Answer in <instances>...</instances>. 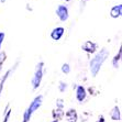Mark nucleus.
Returning <instances> with one entry per match:
<instances>
[{"instance_id":"obj_3","label":"nucleus","mask_w":122,"mask_h":122,"mask_svg":"<svg viewBox=\"0 0 122 122\" xmlns=\"http://www.w3.org/2000/svg\"><path fill=\"white\" fill-rule=\"evenodd\" d=\"M44 62H39L35 66V69H34L33 76H32L31 79V87L33 90H37L40 88L41 84H42L43 77H44Z\"/></svg>"},{"instance_id":"obj_18","label":"nucleus","mask_w":122,"mask_h":122,"mask_svg":"<svg viewBox=\"0 0 122 122\" xmlns=\"http://www.w3.org/2000/svg\"><path fill=\"white\" fill-rule=\"evenodd\" d=\"M6 61H7V53L5 51H0V71L2 69V66L6 63Z\"/></svg>"},{"instance_id":"obj_12","label":"nucleus","mask_w":122,"mask_h":122,"mask_svg":"<svg viewBox=\"0 0 122 122\" xmlns=\"http://www.w3.org/2000/svg\"><path fill=\"white\" fill-rule=\"evenodd\" d=\"M122 60V46H119V50L116 53V55L113 56L112 61H111V64L113 66V68H119L120 67V63H121Z\"/></svg>"},{"instance_id":"obj_16","label":"nucleus","mask_w":122,"mask_h":122,"mask_svg":"<svg viewBox=\"0 0 122 122\" xmlns=\"http://www.w3.org/2000/svg\"><path fill=\"white\" fill-rule=\"evenodd\" d=\"M55 106H56L57 109L65 110V100L63 99V98H57L56 101H55Z\"/></svg>"},{"instance_id":"obj_26","label":"nucleus","mask_w":122,"mask_h":122,"mask_svg":"<svg viewBox=\"0 0 122 122\" xmlns=\"http://www.w3.org/2000/svg\"><path fill=\"white\" fill-rule=\"evenodd\" d=\"M120 122H121V121H120Z\"/></svg>"},{"instance_id":"obj_23","label":"nucleus","mask_w":122,"mask_h":122,"mask_svg":"<svg viewBox=\"0 0 122 122\" xmlns=\"http://www.w3.org/2000/svg\"><path fill=\"white\" fill-rule=\"evenodd\" d=\"M6 1H7V0H0V2H1V3H5Z\"/></svg>"},{"instance_id":"obj_6","label":"nucleus","mask_w":122,"mask_h":122,"mask_svg":"<svg viewBox=\"0 0 122 122\" xmlns=\"http://www.w3.org/2000/svg\"><path fill=\"white\" fill-rule=\"evenodd\" d=\"M87 88L84 85H77L75 88V98L78 101V103H84L87 100Z\"/></svg>"},{"instance_id":"obj_14","label":"nucleus","mask_w":122,"mask_h":122,"mask_svg":"<svg viewBox=\"0 0 122 122\" xmlns=\"http://www.w3.org/2000/svg\"><path fill=\"white\" fill-rule=\"evenodd\" d=\"M12 116V109L10 103H7L5 109H3V113H2V122H9L10 118Z\"/></svg>"},{"instance_id":"obj_8","label":"nucleus","mask_w":122,"mask_h":122,"mask_svg":"<svg viewBox=\"0 0 122 122\" xmlns=\"http://www.w3.org/2000/svg\"><path fill=\"white\" fill-rule=\"evenodd\" d=\"M65 34V28L64 26H56L51 31L50 33V37H51L53 41L57 42V41L62 40V37L64 36Z\"/></svg>"},{"instance_id":"obj_21","label":"nucleus","mask_w":122,"mask_h":122,"mask_svg":"<svg viewBox=\"0 0 122 122\" xmlns=\"http://www.w3.org/2000/svg\"><path fill=\"white\" fill-rule=\"evenodd\" d=\"M26 10H28V11H33V9H32V7H30V5H29V3H26Z\"/></svg>"},{"instance_id":"obj_9","label":"nucleus","mask_w":122,"mask_h":122,"mask_svg":"<svg viewBox=\"0 0 122 122\" xmlns=\"http://www.w3.org/2000/svg\"><path fill=\"white\" fill-rule=\"evenodd\" d=\"M64 118H65L66 122H78L79 120V116H78V112L75 108H69L65 111V114H64Z\"/></svg>"},{"instance_id":"obj_4","label":"nucleus","mask_w":122,"mask_h":122,"mask_svg":"<svg viewBox=\"0 0 122 122\" xmlns=\"http://www.w3.org/2000/svg\"><path fill=\"white\" fill-rule=\"evenodd\" d=\"M19 64H20V60H17V62L14 63V65L12 66L11 68H9L8 71L2 75V77L0 78V97H1V94H2V91H3V87H5V85H6V81L9 79V77L11 76L14 71H17Z\"/></svg>"},{"instance_id":"obj_2","label":"nucleus","mask_w":122,"mask_h":122,"mask_svg":"<svg viewBox=\"0 0 122 122\" xmlns=\"http://www.w3.org/2000/svg\"><path fill=\"white\" fill-rule=\"evenodd\" d=\"M42 105H43V95H37V96L34 97L32 101L30 102V105L28 106V108L23 112L22 121L21 122H30L32 116L42 107Z\"/></svg>"},{"instance_id":"obj_19","label":"nucleus","mask_w":122,"mask_h":122,"mask_svg":"<svg viewBox=\"0 0 122 122\" xmlns=\"http://www.w3.org/2000/svg\"><path fill=\"white\" fill-rule=\"evenodd\" d=\"M5 39H6V33H5V32H0V50H1V47H2V45H3Z\"/></svg>"},{"instance_id":"obj_24","label":"nucleus","mask_w":122,"mask_h":122,"mask_svg":"<svg viewBox=\"0 0 122 122\" xmlns=\"http://www.w3.org/2000/svg\"><path fill=\"white\" fill-rule=\"evenodd\" d=\"M50 122H63V121H56V120H52V121H50Z\"/></svg>"},{"instance_id":"obj_20","label":"nucleus","mask_w":122,"mask_h":122,"mask_svg":"<svg viewBox=\"0 0 122 122\" xmlns=\"http://www.w3.org/2000/svg\"><path fill=\"white\" fill-rule=\"evenodd\" d=\"M96 122H106V118L103 114H100L99 117H98V119H97Z\"/></svg>"},{"instance_id":"obj_17","label":"nucleus","mask_w":122,"mask_h":122,"mask_svg":"<svg viewBox=\"0 0 122 122\" xmlns=\"http://www.w3.org/2000/svg\"><path fill=\"white\" fill-rule=\"evenodd\" d=\"M61 71H62L63 74L68 75L69 73H71V65H69L68 63H64V64L62 65V67H61Z\"/></svg>"},{"instance_id":"obj_11","label":"nucleus","mask_w":122,"mask_h":122,"mask_svg":"<svg viewBox=\"0 0 122 122\" xmlns=\"http://www.w3.org/2000/svg\"><path fill=\"white\" fill-rule=\"evenodd\" d=\"M109 15H110L112 19H118L122 15V5H116L112 8L110 9V12H109Z\"/></svg>"},{"instance_id":"obj_15","label":"nucleus","mask_w":122,"mask_h":122,"mask_svg":"<svg viewBox=\"0 0 122 122\" xmlns=\"http://www.w3.org/2000/svg\"><path fill=\"white\" fill-rule=\"evenodd\" d=\"M57 88L60 90V92H65L68 88V84L65 81V80H60L58 81V86H57Z\"/></svg>"},{"instance_id":"obj_5","label":"nucleus","mask_w":122,"mask_h":122,"mask_svg":"<svg viewBox=\"0 0 122 122\" xmlns=\"http://www.w3.org/2000/svg\"><path fill=\"white\" fill-rule=\"evenodd\" d=\"M55 13L61 22H66L69 19V9L66 5H58L56 7Z\"/></svg>"},{"instance_id":"obj_7","label":"nucleus","mask_w":122,"mask_h":122,"mask_svg":"<svg viewBox=\"0 0 122 122\" xmlns=\"http://www.w3.org/2000/svg\"><path fill=\"white\" fill-rule=\"evenodd\" d=\"M81 50L87 54H95L98 51V44L94 41H85L81 44Z\"/></svg>"},{"instance_id":"obj_13","label":"nucleus","mask_w":122,"mask_h":122,"mask_svg":"<svg viewBox=\"0 0 122 122\" xmlns=\"http://www.w3.org/2000/svg\"><path fill=\"white\" fill-rule=\"evenodd\" d=\"M64 114H65V110H63V109H57V108H54L51 112L52 119L56 120V121H62V120L64 119Z\"/></svg>"},{"instance_id":"obj_22","label":"nucleus","mask_w":122,"mask_h":122,"mask_svg":"<svg viewBox=\"0 0 122 122\" xmlns=\"http://www.w3.org/2000/svg\"><path fill=\"white\" fill-rule=\"evenodd\" d=\"M77 87V84H74V85H73V89H75Z\"/></svg>"},{"instance_id":"obj_10","label":"nucleus","mask_w":122,"mask_h":122,"mask_svg":"<svg viewBox=\"0 0 122 122\" xmlns=\"http://www.w3.org/2000/svg\"><path fill=\"white\" fill-rule=\"evenodd\" d=\"M109 116H110V119L112 120V121H114V122L121 121V109H120L119 106L118 105L113 106V108L111 109Z\"/></svg>"},{"instance_id":"obj_1","label":"nucleus","mask_w":122,"mask_h":122,"mask_svg":"<svg viewBox=\"0 0 122 122\" xmlns=\"http://www.w3.org/2000/svg\"><path fill=\"white\" fill-rule=\"evenodd\" d=\"M109 55H110V52L106 47H102L101 50L97 51V53L94 54V57L89 62V69H90L92 77H97V75L99 74L102 65L105 64V62L107 61Z\"/></svg>"},{"instance_id":"obj_25","label":"nucleus","mask_w":122,"mask_h":122,"mask_svg":"<svg viewBox=\"0 0 122 122\" xmlns=\"http://www.w3.org/2000/svg\"><path fill=\"white\" fill-rule=\"evenodd\" d=\"M71 0H65V2H71Z\"/></svg>"}]
</instances>
